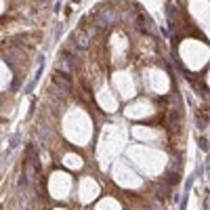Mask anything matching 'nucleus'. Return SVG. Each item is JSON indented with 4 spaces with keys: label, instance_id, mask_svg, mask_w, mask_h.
<instances>
[{
    "label": "nucleus",
    "instance_id": "1",
    "mask_svg": "<svg viewBox=\"0 0 210 210\" xmlns=\"http://www.w3.org/2000/svg\"><path fill=\"white\" fill-rule=\"evenodd\" d=\"M57 69H63L65 76L72 74V57H69V53H63L61 55V59L57 61Z\"/></svg>",
    "mask_w": 210,
    "mask_h": 210
},
{
    "label": "nucleus",
    "instance_id": "2",
    "mask_svg": "<svg viewBox=\"0 0 210 210\" xmlns=\"http://www.w3.org/2000/svg\"><path fill=\"white\" fill-rule=\"evenodd\" d=\"M67 78L69 76H65V74H57V76H55V82H57L63 91H69V80H67Z\"/></svg>",
    "mask_w": 210,
    "mask_h": 210
},
{
    "label": "nucleus",
    "instance_id": "3",
    "mask_svg": "<svg viewBox=\"0 0 210 210\" xmlns=\"http://www.w3.org/2000/svg\"><path fill=\"white\" fill-rule=\"evenodd\" d=\"M78 44H80L82 48H86V46H88V38H86L84 34H78Z\"/></svg>",
    "mask_w": 210,
    "mask_h": 210
},
{
    "label": "nucleus",
    "instance_id": "4",
    "mask_svg": "<svg viewBox=\"0 0 210 210\" xmlns=\"http://www.w3.org/2000/svg\"><path fill=\"white\" fill-rule=\"evenodd\" d=\"M200 147H202V149H208V145H206V141H204V139H200Z\"/></svg>",
    "mask_w": 210,
    "mask_h": 210
}]
</instances>
